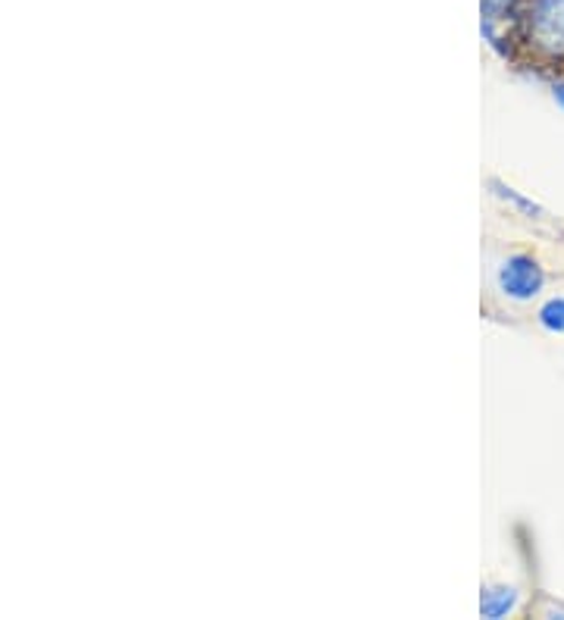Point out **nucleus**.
Returning <instances> with one entry per match:
<instances>
[{
  "label": "nucleus",
  "instance_id": "1",
  "mask_svg": "<svg viewBox=\"0 0 564 620\" xmlns=\"http://www.w3.org/2000/svg\"><path fill=\"white\" fill-rule=\"evenodd\" d=\"M533 44L552 56L564 54V0H533L527 10Z\"/></svg>",
  "mask_w": 564,
  "mask_h": 620
},
{
  "label": "nucleus",
  "instance_id": "2",
  "mask_svg": "<svg viewBox=\"0 0 564 620\" xmlns=\"http://www.w3.org/2000/svg\"><path fill=\"white\" fill-rule=\"evenodd\" d=\"M499 286L511 298L527 301V298H533V294L543 289V270L530 257H511L509 264L502 267V273H499Z\"/></svg>",
  "mask_w": 564,
  "mask_h": 620
},
{
  "label": "nucleus",
  "instance_id": "3",
  "mask_svg": "<svg viewBox=\"0 0 564 620\" xmlns=\"http://www.w3.org/2000/svg\"><path fill=\"white\" fill-rule=\"evenodd\" d=\"M514 602H517V592L514 589H492V592H486V599H483V614L486 618H502V614H509L511 608H514Z\"/></svg>",
  "mask_w": 564,
  "mask_h": 620
},
{
  "label": "nucleus",
  "instance_id": "4",
  "mask_svg": "<svg viewBox=\"0 0 564 620\" xmlns=\"http://www.w3.org/2000/svg\"><path fill=\"white\" fill-rule=\"evenodd\" d=\"M540 320H543V327L552 329V332H564V298L548 301L546 308L540 310Z\"/></svg>",
  "mask_w": 564,
  "mask_h": 620
},
{
  "label": "nucleus",
  "instance_id": "5",
  "mask_svg": "<svg viewBox=\"0 0 564 620\" xmlns=\"http://www.w3.org/2000/svg\"><path fill=\"white\" fill-rule=\"evenodd\" d=\"M514 10V0H483V13H486V29L495 19H505Z\"/></svg>",
  "mask_w": 564,
  "mask_h": 620
},
{
  "label": "nucleus",
  "instance_id": "6",
  "mask_svg": "<svg viewBox=\"0 0 564 620\" xmlns=\"http://www.w3.org/2000/svg\"><path fill=\"white\" fill-rule=\"evenodd\" d=\"M555 94H558V101L564 104V85H562V89H555Z\"/></svg>",
  "mask_w": 564,
  "mask_h": 620
}]
</instances>
